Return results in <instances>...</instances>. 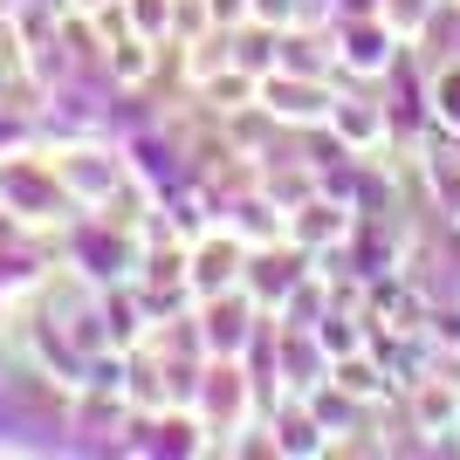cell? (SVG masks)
I'll list each match as a JSON object with an SVG mask.
<instances>
[{"instance_id":"obj_14","label":"cell","mask_w":460,"mask_h":460,"mask_svg":"<svg viewBox=\"0 0 460 460\" xmlns=\"http://www.w3.org/2000/svg\"><path fill=\"white\" fill-rule=\"evenodd\" d=\"M131 14H137V28H145V35H158V28L172 21V0H131Z\"/></svg>"},{"instance_id":"obj_10","label":"cell","mask_w":460,"mask_h":460,"mask_svg":"<svg viewBox=\"0 0 460 460\" xmlns=\"http://www.w3.org/2000/svg\"><path fill=\"white\" fill-rule=\"evenodd\" d=\"M62 186H69V199H103V186H117V165L103 152H76L69 165H62Z\"/></svg>"},{"instance_id":"obj_13","label":"cell","mask_w":460,"mask_h":460,"mask_svg":"<svg viewBox=\"0 0 460 460\" xmlns=\"http://www.w3.org/2000/svg\"><path fill=\"white\" fill-rule=\"evenodd\" d=\"M378 14L392 21V35H399V41H412L426 28V14H433V0H378Z\"/></svg>"},{"instance_id":"obj_1","label":"cell","mask_w":460,"mask_h":460,"mask_svg":"<svg viewBox=\"0 0 460 460\" xmlns=\"http://www.w3.org/2000/svg\"><path fill=\"white\" fill-rule=\"evenodd\" d=\"M254 337V296H207V316H199V350L207 358H241Z\"/></svg>"},{"instance_id":"obj_7","label":"cell","mask_w":460,"mask_h":460,"mask_svg":"<svg viewBox=\"0 0 460 460\" xmlns=\"http://www.w3.org/2000/svg\"><path fill=\"white\" fill-rule=\"evenodd\" d=\"M269 111L288 117V124H330V96L316 90L309 76H288V69H275V76H269Z\"/></svg>"},{"instance_id":"obj_11","label":"cell","mask_w":460,"mask_h":460,"mask_svg":"<svg viewBox=\"0 0 460 460\" xmlns=\"http://www.w3.org/2000/svg\"><path fill=\"white\" fill-rule=\"evenodd\" d=\"M323 420L309 412V405H288L282 420H275V454H323Z\"/></svg>"},{"instance_id":"obj_5","label":"cell","mask_w":460,"mask_h":460,"mask_svg":"<svg viewBox=\"0 0 460 460\" xmlns=\"http://www.w3.org/2000/svg\"><path fill=\"white\" fill-rule=\"evenodd\" d=\"M241 282H248V296L261 309H288V288L303 282V248H296V254H254Z\"/></svg>"},{"instance_id":"obj_8","label":"cell","mask_w":460,"mask_h":460,"mask_svg":"<svg viewBox=\"0 0 460 460\" xmlns=\"http://www.w3.org/2000/svg\"><path fill=\"white\" fill-rule=\"evenodd\" d=\"M350 234V220L344 213H337V199H309L303 213H296V220H288V241H296V248H323V241H344Z\"/></svg>"},{"instance_id":"obj_15","label":"cell","mask_w":460,"mask_h":460,"mask_svg":"<svg viewBox=\"0 0 460 460\" xmlns=\"http://www.w3.org/2000/svg\"><path fill=\"white\" fill-rule=\"evenodd\" d=\"M433 337H440V344H460V309H433Z\"/></svg>"},{"instance_id":"obj_12","label":"cell","mask_w":460,"mask_h":460,"mask_svg":"<svg viewBox=\"0 0 460 460\" xmlns=\"http://www.w3.org/2000/svg\"><path fill=\"white\" fill-rule=\"evenodd\" d=\"M426 117H433L447 137H460V62H454V69H440V76L426 83Z\"/></svg>"},{"instance_id":"obj_2","label":"cell","mask_w":460,"mask_h":460,"mask_svg":"<svg viewBox=\"0 0 460 460\" xmlns=\"http://www.w3.org/2000/svg\"><path fill=\"white\" fill-rule=\"evenodd\" d=\"M192 399H199V426H207V433H227V426H241V405H248V378H241V358H213Z\"/></svg>"},{"instance_id":"obj_9","label":"cell","mask_w":460,"mask_h":460,"mask_svg":"<svg viewBox=\"0 0 460 460\" xmlns=\"http://www.w3.org/2000/svg\"><path fill=\"white\" fill-rule=\"evenodd\" d=\"M137 454H199V420H137Z\"/></svg>"},{"instance_id":"obj_4","label":"cell","mask_w":460,"mask_h":460,"mask_svg":"<svg viewBox=\"0 0 460 460\" xmlns=\"http://www.w3.org/2000/svg\"><path fill=\"white\" fill-rule=\"evenodd\" d=\"M241 275H248V248H241L234 234H207V241L192 248V275L186 282L199 288V296H227Z\"/></svg>"},{"instance_id":"obj_3","label":"cell","mask_w":460,"mask_h":460,"mask_svg":"<svg viewBox=\"0 0 460 460\" xmlns=\"http://www.w3.org/2000/svg\"><path fill=\"white\" fill-rule=\"evenodd\" d=\"M392 49H399V35H392V21L385 14H350L344 35H337V56H344V69H358V76H378V69H392Z\"/></svg>"},{"instance_id":"obj_6","label":"cell","mask_w":460,"mask_h":460,"mask_svg":"<svg viewBox=\"0 0 460 460\" xmlns=\"http://www.w3.org/2000/svg\"><path fill=\"white\" fill-rule=\"evenodd\" d=\"M330 131L344 137V152L358 158V152H371V145L392 131V117H385L378 103H365V96H337V103H330Z\"/></svg>"}]
</instances>
